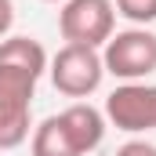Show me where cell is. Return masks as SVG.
Returning a JSON list of instances; mask_svg holds the SVG:
<instances>
[{
    "instance_id": "6da1fadb",
    "label": "cell",
    "mask_w": 156,
    "mask_h": 156,
    "mask_svg": "<svg viewBox=\"0 0 156 156\" xmlns=\"http://www.w3.org/2000/svg\"><path fill=\"white\" fill-rule=\"evenodd\" d=\"M102 66L123 83H142L149 73H156V33L145 26L113 33L102 47Z\"/></svg>"
},
{
    "instance_id": "7a4b0ae2",
    "label": "cell",
    "mask_w": 156,
    "mask_h": 156,
    "mask_svg": "<svg viewBox=\"0 0 156 156\" xmlns=\"http://www.w3.org/2000/svg\"><path fill=\"white\" fill-rule=\"evenodd\" d=\"M47 73L55 91H62L66 98H87L102 87L105 66H102V51L98 47H83V44H66L51 62Z\"/></svg>"
},
{
    "instance_id": "3957f363",
    "label": "cell",
    "mask_w": 156,
    "mask_h": 156,
    "mask_svg": "<svg viewBox=\"0 0 156 156\" xmlns=\"http://www.w3.org/2000/svg\"><path fill=\"white\" fill-rule=\"evenodd\" d=\"M58 33L66 44L105 47L116 33V4L113 0H66L58 11Z\"/></svg>"
},
{
    "instance_id": "277c9868",
    "label": "cell",
    "mask_w": 156,
    "mask_h": 156,
    "mask_svg": "<svg viewBox=\"0 0 156 156\" xmlns=\"http://www.w3.org/2000/svg\"><path fill=\"white\" fill-rule=\"evenodd\" d=\"M105 120L127 131V134H142L156 131V98L149 83H120L116 91L105 98Z\"/></svg>"
},
{
    "instance_id": "5b68a950",
    "label": "cell",
    "mask_w": 156,
    "mask_h": 156,
    "mask_svg": "<svg viewBox=\"0 0 156 156\" xmlns=\"http://www.w3.org/2000/svg\"><path fill=\"white\" fill-rule=\"evenodd\" d=\"M33 94L37 87L0 76V153L18 149L29 138V116H33Z\"/></svg>"
},
{
    "instance_id": "8992f818",
    "label": "cell",
    "mask_w": 156,
    "mask_h": 156,
    "mask_svg": "<svg viewBox=\"0 0 156 156\" xmlns=\"http://www.w3.org/2000/svg\"><path fill=\"white\" fill-rule=\"evenodd\" d=\"M47 73V51L33 37H4L0 40V76L37 87V80Z\"/></svg>"
},
{
    "instance_id": "52a82bcc",
    "label": "cell",
    "mask_w": 156,
    "mask_h": 156,
    "mask_svg": "<svg viewBox=\"0 0 156 156\" xmlns=\"http://www.w3.org/2000/svg\"><path fill=\"white\" fill-rule=\"evenodd\" d=\"M58 116H62L69 138L76 142V149H80L83 156L94 153V149L105 142V113H98L94 105H87V102H73V105L62 109Z\"/></svg>"
},
{
    "instance_id": "ba28073f",
    "label": "cell",
    "mask_w": 156,
    "mask_h": 156,
    "mask_svg": "<svg viewBox=\"0 0 156 156\" xmlns=\"http://www.w3.org/2000/svg\"><path fill=\"white\" fill-rule=\"evenodd\" d=\"M33 156H83L76 149V142L69 138L62 116H47L33 131Z\"/></svg>"
},
{
    "instance_id": "9c48e42d",
    "label": "cell",
    "mask_w": 156,
    "mask_h": 156,
    "mask_svg": "<svg viewBox=\"0 0 156 156\" xmlns=\"http://www.w3.org/2000/svg\"><path fill=\"white\" fill-rule=\"evenodd\" d=\"M116 15H123L134 26L156 22V0H116Z\"/></svg>"
},
{
    "instance_id": "30bf717a",
    "label": "cell",
    "mask_w": 156,
    "mask_h": 156,
    "mask_svg": "<svg viewBox=\"0 0 156 156\" xmlns=\"http://www.w3.org/2000/svg\"><path fill=\"white\" fill-rule=\"evenodd\" d=\"M116 156H156V145L145 142V138H131L116 149Z\"/></svg>"
},
{
    "instance_id": "8fae6325",
    "label": "cell",
    "mask_w": 156,
    "mask_h": 156,
    "mask_svg": "<svg viewBox=\"0 0 156 156\" xmlns=\"http://www.w3.org/2000/svg\"><path fill=\"white\" fill-rule=\"evenodd\" d=\"M15 26V0H0V40L11 33Z\"/></svg>"
},
{
    "instance_id": "7c38bea8",
    "label": "cell",
    "mask_w": 156,
    "mask_h": 156,
    "mask_svg": "<svg viewBox=\"0 0 156 156\" xmlns=\"http://www.w3.org/2000/svg\"><path fill=\"white\" fill-rule=\"evenodd\" d=\"M44 4H66V0H44Z\"/></svg>"
},
{
    "instance_id": "4fadbf2b",
    "label": "cell",
    "mask_w": 156,
    "mask_h": 156,
    "mask_svg": "<svg viewBox=\"0 0 156 156\" xmlns=\"http://www.w3.org/2000/svg\"><path fill=\"white\" fill-rule=\"evenodd\" d=\"M153 98H156V87H153Z\"/></svg>"
}]
</instances>
